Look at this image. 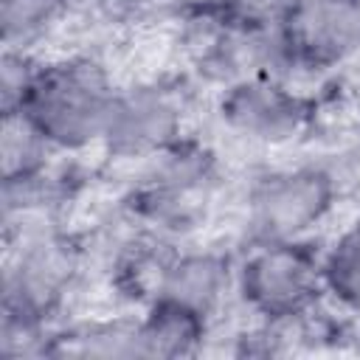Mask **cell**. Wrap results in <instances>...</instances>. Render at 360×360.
I'll use <instances>...</instances> for the list:
<instances>
[{
    "label": "cell",
    "mask_w": 360,
    "mask_h": 360,
    "mask_svg": "<svg viewBox=\"0 0 360 360\" xmlns=\"http://www.w3.org/2000/svg\"><path fill=\"white\" fill-rule=\"evenodd\" d=\"M118 87L101 62L62 56L39 62L31 90L17 112H25L56 152L101 146Z\"/></svg>",
    "instance_id": "obj_1"
},
{
    "label": "cell",
    "mask_w": 360,
    "mask_h": 360,
    "mask_svg": "<svg viewBox=\"0 0 360 360\" xmlns=\"http://www.w3.org/2000/svg\"><path fill=\"white\" fill-rule=\"evenodd\" d=\"M236 298L259 323H290L323 298L321 250L309 239H256L236 259Z\"/></svg>",
    "instance_id": "obj_2"
},
{
    "label": "cell",
    "mask_w": 360,
    "mask_h": 360,
    "mask_svg": "<svg viewBox=\"0 0 360 360\" xmlns=\"http://www.w3.org/2000/svg\"><path fill=\"white\" fill-rule=\"evenodd\" d=\"M79 270V253L56 228L28 219L6 228L3 312L51 321Z\"/></svg>",
    "instance_id": "obj_3"
},
{
    "label": "cell",
    "mask_w": 360,
    "mask_h": 360,
    "mask_svg": "<svg viewBox=\"0 0 360 360\" xmlns=\"http://www.w3.org/2000/svg\"><path fill=\"white\" fill-rule=\"evenodd\" d=\"M338 177L321 163L281 166L248 191V231L256 239H309L338 202Z\"/></svg>",
    "instance_id": "obj_4"
},
{
    "label": "cell",
    "mask_w": 360,
    "mask_h": 360,
    "mask_svg": "<svg viewBox=\"0 0 360 360\" xmlns=\"http://www.w3.org/2000/svg\"><path fill=\"white\" fill-rule=\"evenodd\" d=\"M217 186L208 152L177 141L158 158L132 197V217L160 233H186L205 219Z\"/></svg>",
    "instance_id": "obj_5"
},
{
    "label": "cell",
    "mask_w": 360,
    "mask_h": 360,
    "mask_svg": "<svg viewBox=\"0 0 360 360\" xmlns=\"http://www.w3.org/2000/svg\"><path fill=\"white\" fill-rule=\"evenodd\" d=\"M276 25L290 79L360 59V0H298Z\"/></svg>",
    "instance_id": "obj_6"
},
{
    "label": "cell",
    "mask_w": 360,
    "mask_h": 360,
    "mask_svg": "<svg viewBox=\"0 0 360 360\" xmlns=\"http://www.w3.org/2000/svg\"><path fill=\"white\" fill-rule=\"evenodd\" d=\"M183 96L163 82L118 87L101 146L115 160H152L183 141Z\"/></svg>",
    "instance_id": "obj_7"
},
{
    "label": "cell",
    "mask_w": 360,
    "mask_h": 360,
    "mask_svg": "<svg viewBox=\"0 0 360 360\" xmlns=\"http://www.w3.org/2000/svg\"><path fill=\"white\" fill-rule=\"evenodd\" d=\"M309 101L284 79L276 76H242L228 82L217 101L222 127L262 146H281L295 141L309 124Z\"/></svg>",
    "instance_id": "obj_8"
},
{
    "label": "cell",
    "mask_w": 360,
    "mask_h": 360,
    "mask_svg": "<svg viewBox=\"0 0 360 360\" xmlns=\"http://www.w3.org/2000/svg\"><path fill=\"white\" fill-rule=\"evenodd\" d=\"M231 292L236 295V259L219 248L202 245L166 253L152 298H172L214 321Z\"/></svg>",
    "instance_id": "obj_9"
},
{
    "label": "cell",
    "mask_w": 360,
    "mask_h": 360,
    "mask_svg": "<svg viewBox=\"0 0 360 360\" xmlns=\"http://www.w3.org/2000/svg\"><path fill=\"white\" fill-rule=\"evenodd\" d=\"M211 332V318L172 298H149L143 315L135 321L141 357H194L202 352Z\"/></svg>",
    "instance_id": "obj_10"
},
{
    "label": "cell",
    "mask_w": 360,
    "mask_h": 360,
    "mask_svg": "<svg viewBox=\"0 0 360 360\" xmlns=\"http://www.w3.org/2000/svg\"><path fill=\"white\" fill-rule=\"evenodd\" d=\"M56 149L25 112L0 115V180L20 183L48 172Z\"/></svg>",
    "instance_id": "obj_11"
},
{
    "label": "cell",
    "mask_w": 360,
    "mask_h": 360,
    "mask_svg": "<svg viewBox=\"0 0 360 360\" xmlns=\"http://www.w3.org/2000/svg\"><path fill=\"white\" fill-rule=\"evenodd\" d=\"M65 20V0H0V42L34 53Z\"/></svg>",
    "instance_id": "obj_12"
},
{
    "label": "cell",
    "mask_w": 360,
    "mask_h": 360,
    "mask_svg": "<svg viewBox=\"0 0 360 360\" xmlns=\"http://www.w3.org/2000/svg\"><path fill=\"white\" fill-rule=\"evenodd\" d=\"M323 292L340 309L360 315V219L346 225L321 250Z\"/></svg>",
    "instance_id": "obj_13"
},
{
    "label": "cell",
    "mask_w": 360,
    "mask_h": 360,
    "mask_svg": "<svg viewBox=\"0 0 360 360\" xmlns=\"http://www.w3.org/2000/svg\"><path fill=\"white\" fill-rule=\"evenodd\" d=\"M39 59L25 51H8L3 48L0 56V115L17 112L31 90V82L37 76Z\"/></svg>",
    "instance_id": "obj_14"
},
{
    "label": "cell",
    "mask_w": 360,
    "mask_h": 360,
    "mask_svg": "<svg viewBox=\"0 0 360 360\" xmlns=\"http://www.w3.org/2000/svg\"><path fill=\"white\" fill-rule=\"evenodd\" d=\"M68 20L87 22H112L132 14V0H65Z\"/></svg>",
    "instance_id": "obj_15"
},
{
    "label": "cell",
    "mask_w": 360,
    "mask_h": 360,
    "mask_svg": "<svg viewBox=\"0 0 360 360\" xmlns=\"http://www.w3.org/2000/svg\"><path fill=\"white\" fill-rule=\"evenodd\" d=\"M188 3L197 0H132V14H166V11H180Z\"/></svg>",
    "instance_id": "obj_16"
},
{
    "label": "cell",
    "mask_w": 360,
    "mask_h": 360,
    "mask_svg": "<svg viewBox=\"0 0 360 360\" xmlns=\"http://www.w3.org/2000/svg\"><path fill=\"white\" fill-rule=\"evenodd\" d=\"M248 0H197V6L202 8H211V11H219V14H236Z\"/></svg>",
    "instance_id": "obj_17"
},
{
    "label": "cell",
    "mask_w": 360,
    "mask_h": 360,
    "mask_svg": "<svg viewBox=\"0 0 360 360\" xmlns=\"http://www.w3.org/2000/svg\"><path fill=\"white\" fill-rule=\"evenodd\" d=\"M349 90H352V98H354V104L360 107V59L354 62V70H352V84H349Z\"/></svg>",
    "instance_id": "obj_18"
},
{
    "label": "cell",
    "mask_w": 360,
    "mask_h": 360,
    "mask_svg": "<svg viewBox=\"0 0 360 360\" xmlns=\"http://www.w3.org/2000/svg\"><path fill=\"white\" fill-rule=\"evenodd\" d=\"M357 318H360V315H357ZM354 338L360 340V321H357V332H354Z\"/></svg>",
    "instance_id": "obj_19"
}]
</instances>
